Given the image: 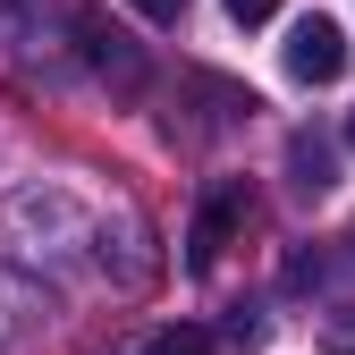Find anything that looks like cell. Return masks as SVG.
<instances>
[{
  "mask_svg": "<svg viewBox=\"0 0 355 355\" xmlns=\"http://www.w3.org/2000/svg\"><path fill=\"white\" fill-rule=\"evenodd\" d=\"M347 144H355V110H347Z\"/></svg>",
  "mask_w": 355,
  "mask_h": 355,
  "instance_id": "obj_8",
  "label": "cell"
},
{
  "mask_svg": "<svg viewBox=\"0 0 355 355\" xmlns=\"http://www.w3.org/2000/svg\"><path fill=\"white\" fill-rule=\"evenodd\" d=\"M237 220H245V178H220V187L203 195V211H195V237H187V262H195V271H211V262L229 254Z\"/></svg>",
  "mask_w": 355,
  "mask_h": 355,
  "instance_id": "obj_1",
  "label": "cell"
},
{
  "mask_svg": "<svg viewBox=\"0 0 355 355\" xmlns=\"http://www.w3.org/2000/svg\"><path fill=\"white\" fill-rule=\"evenodd\" d=\"M271 9H279V0H229V17H237V26H262Z\"/></svg>",
  "mask_w": 355,
  "mask_h": 355,
  "instance_id": "obj_6",
  "label": "cell"
},
{
  "mask_svg": "<svg viewBox=\"0 0 355 355\" xmlns=\"http://www.w3.org/2000/svg\"><path fill=\"white\" fill-rule=\"evenodd\" d=\"M76 42H85V60H94L102 76H119V85H136V76H144L136 34H127V26H110L102 9H76Z\"/></svg>",
  "mask_w": 355,
  "mask_h": 355,
  "instance_id": "obj_2",
  "label": "cell"
},
{
  "mask_svg": "<svg viewBox=\"0 0 355 355\" xmlns=\"http://www.w3.org/2000/svg\"><path fill=\"white\" fill-rule=\"evenodd\" d=\"M288 161H296V195H322V187H330V153H322L313 136H296V153H288Z\"/></svg>",
  "mask_w": 355,
  "mask_h": 355,
  "instance_id": "obj_4",
  "label": "cell"
},
{
  "mask_svg": "<svg viewBox=\"0 0 355 355\" xmlns=\"http://www.w3.org/2000/svg\"><path fill=\"white\" fill-rule=\"evenodd\" d=\"M144 355H211V330H195V322H178V330H161Z\"/></svg>",
  "mask_w": 355,
  "mask_h": 355,
  "instance_id": "obj_5",
  "label": "cell"
},
{
  "mask_svg": "<svg viewBox=\"0 0 355 355\" xmlns=\"http://www.w3.org/2000/svg\"><path fill=\"white\" fill-rule=\"evenodd\" d=\"M347 68V34L330 26V17H304L296 34H288V76L296 85H330Z\"/></svg>",
  "mask_w": 355,
  "mask_h": 355,
  "instance_id": "obj_3",
  "label": "cell"
},
{
  "mask_svg": "<svg viewBox=\"0 0 355 355\" xmlns=\"http://www.w3.org/2000/svg\"><path fill=\"white\" fill-rule=\"evenodd\" d=\"M136 9H144L153 26H178V17H187V0H136Z\"/></svg>",
  "mask_w": 355,
  "mask_h": 355,
  "instance_id": "obj_7",
  "label": "cell"
}]
</instances>
